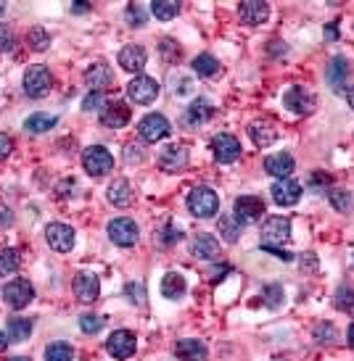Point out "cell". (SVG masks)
<instances>
[{
	"label": "cell",
	"instance_id": "1",
	"mask_svg": "<svg viewBox=\"0 0 354 361\" xmlns=\"http://www.w3.org/2000/svg\"><path fill=\"white\" fill-rule=\"evenodd\" d=\"M188 208L193 217L199 219H209L220 211V196L211 187H193L188 196Z\"/></svg>",
	"mask_w": 354,
	"mask_h": 361
},
{
	"label": "cell",
	"instance_id": "2",
	"mask_svg": "<svg viewBox=\"0 0 354 361\" xmlns=\"http://www.w3.org/2000/svg\"><path fill=\"white\" fill-rule=\"evenodd\" d=\"M82 166L90 177H103L114 169V156L103 148V145H90L88 151L82 154Z\"/></svg>",
	"mask_w": 354,
	"mask_h": 361
},
{
	"label": "cell",
	"instance_id": "3",
	"mask_svg": "<svg viewBox=\"0 0 354 361\" xmlns=\"http://www.w3.org/2000/svg\"><path fill=\"white\" fill-rule=\"evenodd\" d=\"M51 82H53L51 71H48L45 66L34 64L29 66L27 74H24V93H27L29 98H43V95H48V90H51Z\"/></svg>",
	"mask_w": 354,
	"mask_h": 361
},
{
	"label": "cell",
	"instance_id": "4",
	"mask_svg": "<svg viewBox=\"0 0 354 361\" xmlns=\"http://www.w3.org/2000/svg\"><path fill=\"white\" fill-rule=\"evenodd\" d=\"M34 298V287L27 280H11V282L3 287V301L11 308L22 311L24 306H29Z\"/></svg>",
	"mask_w": 354,
	"mask_h": 361
},
{
	"label": "cell",
	"instance_id": "5",
	"mask_svg": "<svg viewBox=\"0 0 354 361\" xmlns=\"http://www.w3.org/2000/svg\"><path fill=\"white\" fill-rule=\"evenodd\" d=\"M109 238H111V243H117V245H122V248H130V245L138 243L140 230H138V224H135L133 219L119 217V219L109 222Z\"/></svg>",
	"mask_w": 354,
	"mask_h": 361
},
{
	"label": "cell",
	"instance_id": "6",
	"mask_svg": "<svg viewBox=\"0 0 354 361\" xmlns=\"http://www.w3.org/2000/svg\"><path fill=\"white\" fill-rule=\"evenodd\" d=\"M159 82L151 77H135L130 85H127V95H130V100L133 103H138V106H148V103H154L156 98H159Z\"/></svg>",
	"mask_w": 354,
	"mask_h": 361
},
{
	"label": "cell",
	"instance_id": "7",
	"mask_svg": "<svg viewBox=\"0 0 354 361\" xmlns=\"http://www.w3.org/2000/svg\"><path fill=\"white\" fill-rule=\"evenodd\" d=\"M283 106L291 109L294 114H301V116H304V114H312V111L317 109V98H315L312 90L296 85V88H291L286 95H283Z\"/></svg>",
	"mask_w": 354,
	"mask_h": 361
},
{
	"label": "cell",
	"instance_id": "8",
	"mask_svg": "<svg viewBox=\"0 0 354 361\" xmlns=\"http://www.w3.org/2000/svg\"><path fill=\"white\" fill-rule=\"evenodd\" d=\"M291 240V222L286 217H267L262 224V245H280Z\"/></svg>",
	"mask_w": 354,
	"mask_h": 361
},
{
	"label": "cell",
	"instance_id": "9",
	"mask_svg": "<svg viewBox=\"0 0 354 361\" xmlns=\"http://www.w3.org/2000/svg\"><path fill=\"white\" fill-rule=\"evenodd\" d=\"M232 211H235L232 217L241 222V224H249V222H256L265 214V200L259 196H241V198H235Z\"/></svg>",
	"mask_w": 354,
	"mask_h": 361
},
{
	"label": "cell",
	"instance_id": "10",
	"mask_svg": "<svg viewBox=\"0 0 354 361\" xmlns=\"http://www.w3.org/2000/svg\"><path fill=\"white\" fill-rule=\"evenodd\" d=\"M45 240L48 245L58 253H69L74 248V230L69 224H61V222H53L45 227Z\"/></svg>",
	"mask_w": 354,
	"mask_h": 361
},
{
	"label": "cell",
	"instance_id": "11",
	"mask_svg": "<svg viewBox=\"0 0 354 361\" xmlns=\"http://www.w3.org/2000/svg\"><path fill=\"white\" fill-rule=\"evenodd\" d=\"M138 135H140V140L145 142L164 140L166 135H169V121H166L162 114H148V116H143L140 124H138Z\"/></svg>",
	"mask_w": 354,
	"mask_h": 361
},
{
	"label": "cell",
	"instance_id": "12",
	"mask_svg": "<svg viewBox=\"0 0 354 361\" xmlns=\"http://www.w3.org/2000/svg\"><path fill=\"white\" fill-rule=\"evenodd\" d=\"M211 151H214V158H217L220 164H232V161L241 158V151H244V148H241L238 137H232V135H214Z\"/></svg>",
	"mask_w": 354,
	"mask_h": 361
},
{
	"label": "cell",
	"instance_id": "13",
	"mask_svg": "<svg viewBox=\"0 0 354 361\" xmlns=\"http://www.w3.org/2000/svg\"><path fill=\"white\" fill-rule=\"evenodd\" d=\"M135 335L130 329H117L111 332L109 340H106V350H109L114 359H130L135 353Z\"/></svg>",
	"mask_w": 354,
	"mask_h": 361
},
{
	"label": "cell",
	"instance_id": "14",
	"mask_svg": "<svg viewBox=\"0 0 354 361\" xmlns=\"http://www.w3.org/2000/svg\"><path fill=\"white\" fill-rule=\"evenodd\" d=\"M159 166L169 172V175H175V172H183L185 166H188V151L183 148V145H166L159 151Z\"/></svg>",
	"mask_w": 354,
	"mask_h": 361
},
{
	"label": "cell",
	"instance_id": "15",
	"mask_svg": "<svg viewBox=\"0 0 354 361\" xmlns=\"http://www.w3.org/2000/svg\"><path fill=\"white\" fill-rule=\"evenodd\" d=\"M127 121H130V109L122 100H111L106 103V109H100V124L109 130H122Z\"/></svg>",
	"mask_w": 354,
	"mask_h": 361
},
{
	"label": "cell",
	"instance_id": "16",
	"mask_svg": "<svg viewBox=\"0 0 354 361\" xmlns=\"http://www.w3.org/2000/svg\"><path fill=\"white\" fill-rule=\"evenodd\" d=\"M100 293V280L93 272H79L74 277V296L82 301V304H93Z\"/></svg>",
	"mask_w": 354,
	"mask_h": 361
},
{
	"label": "cell",
	"instance_id": "17",
	"mask_svg": "<svg viewBox=\"0 0 354 361\" xmlns=\"http://www.w3.org/2000/svg\"><path fill=\"white\" fill-rule=\"evenodd\" d=\"M270 193L277 206H296L301 198V185L291 182V179H277L275 185L270 187Z\"/></svg>",
	"mask_w": 354,
	"mask_h": 361
},
{
	"label": "cell",
	"instance_id": "18",
	"mask_svg": "<svg viewBox=\"0 0 354 361\" xmlns=\"http://www.w3.org/2000/svg\"><path fill=\"white\" fill-rule=\"evenodd\" d=\"M190 256H196V259H220V243L214 235H206V232H201L196 235L193 240H190Z\"/></svg>",
	"mask_w": 354,
	"mask_h": 361
},
{
	"label": "cell",
	"instance_id": "19",
	"mask_svg": "<svg viewBox=\"0 0 354 361\" xmlns=\"http://www.w3.org/2000/svg\"><path fill=\"white\" fill-rule=\"evenodd\" d=\"M249 135H251L256 148H270L277 140V130L270 119H254L249 124Z\"/></svg>",
	"mask_w": 354,
	"mask_h": 361
},
{
	"label": "cell",
	"instance_id": "20",
	"mask_svg": "<svg viewBox=\"0 0 354 361\" xmlns=\"http://www.w3.org/2000/svg\"><path fill=\"white\" fill-rule=\"evenodd\" d=\"M145 61H148V55H145V48L143 45H124L122 50H119V66H122L124 71H143Z\"/></svg>",
	"mask_w": 354,
	"mask_h": 361
},
{
	"label": "cell",
	"instance_id": "21",
	"mask_svg": "<svg viewBox=\"0 0 354 361\" xmlns=\"http://www.w3.org/2000/svg\"><path fill=\"white\" fill-rule=\"evenodd\" d=\"M85 82H88V88H93V93H100L114 82V71L106 64H93L85 71Z\"/></svg>",
	"mask_w": 354,
	"mask_h": 361
},
{
	"label": "cell",
	"instance_id": "22",
	"mask_svg": "<svg viewBox=\"0 0 354 361\" xmlns=\"http://www.w3.org/2000/svg\"><path fill=\"white\" fill-rule=\"evenodd\" d=\"M238 13H241L244 24L256 27V24H262L267 16H270V6H267V3H262V0H246V3H241Z\"/></svg>",
	"mask_w": 354,
	"mask_h": 361
},
{
	"label": "cell",
	"instance_id": "23",
	"mask_svg": "<svg viewBox=\"0 0 354 361\" xmlns=\"http://www.w3.org/2000/svg\"><path fill=\"white\" fill-rule=\"evenodd\" d=\"M265 172L267 175L277 177V179H288L294 172V158L288 154H273L265 158Z\"/></svg>",
	"mask_w": 354,
	"mask_h": 361
},
{
	"label": "cell",
	"instance_id": "24",
	"mask_svg": "<svg viewBox=\"0 0 354 361\" xmlns=\"http://www.w3.org/2000/svg\"><path fill=\"white\" fill-rule=\"evenodd\" d=\"M175 356L180 361H206V346L201 340H180L175 346Z\"/></svg>",
	"mask_w": 354,
	"mask_h": 361
},
{
	"label": "cell",
	"instance_id": "25",
	"mask_svg": "<svg viewBox=\"0 0 354 361\" xmlns=\"http://www.w3.org/2000/svg\"><path fill=\"white\" fill-rule=\"evenodd\" d=\"M346 77H349V64H346L343 55H336L331 61V66H328V71H325V79H328V85L336 93H341L343 85H346Z\"/></svg>",
	"mask_w": 354,
	"mask_h": 361
},
{
	"label": "cell",
	"instance_id": "26",
	"mask_svg": "<svg viewBox=\"0 0 354 361\" xmlns=\"http://www.w3.org/2000/svg\"><path fill=\"white\" fill-rule=\"evenodd\" d=\"M211 111L214 109H211L209 100H204V98L193 100L188 106V111H185V116H183V124H185V127H199V124H204V121L209 119Z\"/></svg>",
	"mask_w": 354,
	"mask_h": 361
},
{
	"label": "cell",
	"instance_id": "27",
	"mask_svg": "<svg viewBox=\"0 0 354 361\" xmlns=\"http://www.w3.org/2000/svg\"><path fill=\"white\" fill-rule=\"evenodd\" d=\"M106 198H109V203H114V206H130L133 203V187H130V182L127 179H114L109 185V190H106Z\"/></svg>",
	"mask_w": 354,
	"mask_h": 361
},
{
	"label": "cell",
	"instance_id": "28",
	"mask_svg": "<svg viewBox=\"0 0 354 361\" xmlns=\"http://www.w3.org/2000/svg\"><path fill=\"white\" fill-rule=\"evenodd\" d=\"M185 290H188V285H185V277L177 272H169L164 274V280H162V296L169 298V301H177V298L185 296Z\"/></svg>",
	"mask_w": 354,
	"mask_h": 361
},
{
	"label": "cell",
	"instance_id": "29",
	"mask_svg": "<svg viewBox=\"0 0 354 361\" xmlns=\"http://www.w3.org/2000/svg\"><path fill=\"white\" fill-rule=\"evenodd\" d=\"M55 124H58V119L53 114H32V116L24 119V130L32 132V135H43V132L53 130Z\"/></svg>",
	"mask_w": 354,
	"mask_h": 361
},
{
	"label": "cell",
	"instance_id": "30",
	"mask_svg": "<svg viewBox=\"0 0 354 361\" xmlns=\"http://www.w3.org/2000/svg\"><path fill=\"white\" fill-rule=\"evenodd\" d=\"M217 230L225 238V243H235L241 238V232H244V224L235 219L232 214H222L220 222H217Z\"/></svg>",
	"mask_w": 354,
	"mask_h": 361
},
{
	"label": "cell",
	"instance_id": "31",
	"mask_svg": "<svg viewBox=\"0 0 354 361\" xmlns=\"http://www.w3.org/2000/svg\"><path fill=\"white\" fill-rule=\"evenodd\" d=\"M32 335V322L24 317H11L8 319V340L11 343H24Z\"/></svg>",
	"mask_w": 354,
	"mask_h": 361
},
{
	"label": "cell",
	"instance_id": "32",
	"mask_svg": "<svg viewBox=\"0 0 354 361\" xmlns=\"http://www.w3.org/2000/svg\"><path fill=\"white\" fill-rule=\"evenodd\" d=\"M220 61L214 58L211 53H201L193 58V71L199 74V77H214V74H220Z\"/></svg>",
	"mask_w": 354,
	"mask_h": 361
},
{
	"label": "cell",
	"instance_id": "33",
	"mask_svg": "<svg viewBox=\"0 0 354 361\" xmlns=\"http://www.w3.org/2000/svg\"><path fill=\"white\" fill-rule=\"evenodd\" d=\"M151 13L156 19H162V22H169V19H175L180 13V3H175V0H154L151 3Z\"/></svg>",
	"mask_w": 354,
	"mask_h": 361
},
{
	"label": "cell",
	"instance_id": "34",
	"mask_svg": "<svg viewBox=\"0 0 354 361\" xmlns=\"http://www.w3.org/2000/svg\"><path fill=\"white\" fill-rule=\"evenodd\" d=\"M72 359H74V348L69 343H64V340L51 343L45 348V361H72Z\"/></svg>",
	"mask_w": 354,
	"mask_h": 361
},
{
	"label": "cell",
	"instance_id": "35",
	"mask_svg": "<svg viewBox=\"0 0 354 361\" xmlns=\"http://www.w3.org/2000/svg\"><path fill=\"white\" fill-rule=\"evenodd\" d=\"M328 200H331V206L336 208V211H341V214H349V211H354L352 193H346V190H341V187L331 190V193H328Z\"/></svg>",
	"mask_w": 354,
	"mask_h": 361
},
{
	"label": "cell",
	"instance_id": "36",
	"mask_svg": "<svg viewBox=\"0 0 354 361\" xmlns=\"http://www.w3.org/2000/svg\"><path fill=\"white\" fill-rule=\"evenodd\" d=\"M19 266H22V259H19V253L8 248V251H0V274L3 277H8V274H16L19 272Z\"/></svg>",
	"mask_w": 354,
	"mask_h": 361
},
{
	"label": "cell",
	"instance_id": "37",
	"mask_svg": "<svg viewBox=\"0 0 354 361\" xmlns=\"http://www.w3.org/2000/svg\"><path fill=\"white\" fill-rule=\"evenodd\" d=\"M27 43L32 45L34 50H45V48L51 45V34L45 32L43 27H34V29H29V34H27Z\"/></svg>",
	"mask_w": 354,
	"mask_h": 361
},
{
	"label": "cell",
	"instance_id": "38",
	"mask_svg": "<svg viewBox=\"0 0 354 361\" xmlns=\"http://www.w3.org/2000/svg\"><path fill=\"white\" fill-rule=\"evenodd\" d=\"M79 327H82V332H88V335H96L103 327V317H98V314H82L79 317Z\"/></svg>",
	"mask_w": 354,
	"mask_h": 361
},
{
	"label": "cell",
	"instance_id": "39",
	"mask_svg": "<svg viewBox=\"0 0 354 361\" xmlns=\"http://www.w3.org/2000/svg\"><path fill=\"white\" fill-rule=\"evenodd\" d=\"M336 306L339 308H352L354 306V287L352 285H341L336 290Z\"/></svg>",
	"mask_w": 354,
	"mask_h": 361
},
{
	"label": "cell",
	"instance_id": "40",
	"mask_svg": "<svg viewBox=\"0 0 354 361\" xmlns=\"http://www.w3.org/2000/svg\"><path fill=\"white\" fill-rule=\"evenodd\" d=\"M315 338L320 340V343H333V340H336V327L328 325V322H320V325L315 327Z\"/></svg>",
	"mask_w": 354,
	"mask_h": 361
},
{
	"label": "cell",
	"instance_id": "41",
	"mask_svg": "<svg viewBox=\"0 0 354 361\" xmlns=\"http://www.w3.org/2000/svg\"><path fill=\"white\" fill-rule=\"evenodd\" d=\"M124 16H127V22L133 24V27H143L145 24V11L140 8V6H127Z\"/></svg>",
	"mask_w": 354,
	"mask_h": 361
},
{
	"label": "cell",
	"instance_id": "42",
	"mask_svg": "<svg viewBox=\"0 0 354 361\" xmlns=\"http://www.w3.org/2000/svg\"><path fill=\"white\" fill-rule=\"evenodd\" d=\"M13 45H16V40H13L11 29L0 24V53H11V50H13Z\"/></svg>",
	"mask_w": 354,
	"mask_h": 361
},
{
	"label": "cell",
	"instance_id": "43",
	"mask_svg": "<svg viewBox=\"0 0 354 361\" xmlns=\"http://www.w3.org/2000/svg\"><path fill=\"white\" fill-rule=\"evenodd\" d=\"M180 238H183V235H180L177 227H164V230L159 232V243H162V245H172V243L180 240Z\"/></svg>",
	"mask_w": 354,
	"mask_h": 361
},
{
	"label": "cell",
	"instance_id": "44",
	"mask_svg": "<svg viewBox=\"0 0 354 361\" xmlns=\"http://www.w3.org/2000/svg\"><path fill=\"white\" fill-rule=\"evenodd\" d=\"M124 158L130 161V164H140L143 161V148L140 145H127V151H124Z\"/></svg>",
	"mask_w": 354,
	"mask_h": 361
},
{
	"label": "cell",
	"instance_id": "45",
	"mask_svg": "<svg viewBox=\"0 0 354 361\" xmlns=\"http://www.w3.org/2000/svg\"><path fill=\"white\" fill-rule=\"evenodd\" d=\"M100 103H103V95H100V93H88V95H85V100H82V109L96 111Z\"/></svg>",
	"mask_w": 354,
	"mask_h": 361
},
{
	"label": "cell",
	"instance_id": "46",
	"mask_svg": "<svg viewBox=\"0 0 354 361\" xmlns=\"http://www.w3.org/2000/svg\"><path fill=\"white\" fill-rule=\"evenodd\" d=\"M11 151H13V140L8 137V135H3V132H0V161H3V158H8Z\"/></svg>",
	"mask_w": 354,
	"mask_h": 361
},
{
	"label": "cell",
	"instance_id": "47",
	"mask_svg": "<svg viewBox=\"0 0 354 361\" xmlns=\"http://www.w3.org/2000/svg\"><path fill=\"white\" fill-rule=\"evenodd\" d=\"M262 251L273 253L275 259H283V261H291V259H294V256H291L286 248H280V245H262Z\"/></svg>",
	"mask_w": 354,
	"mask_h": 361
},
{
	"label": "cell",
	"instance_id": "48",
	"mask_svg": "<svg viewBox=\"0 0 354 361\" xmlns=\"http://www.w3.org/2000/svg\"><path fill=\"white\" fill-rule=\"evenodd\" d=\"M11 224H13V211L0 203V230H6V227H11Z\"/></svg>",
	"mask_w": 354,
	"mask_h": 361
},
{
	"label": "cell",
	"instance_id": "49",
	"mask_svg": "<svg viewBox=\"0 0 354 361\" xmlns=\"http://www.w3.org/2000/svg\"><path fill=\"white\" fill-rule=\"evenodd\" d=\"M267 306H277L280 304V296H283V290L280 287H267Z\"/></svg>",
	"mask_w": 354,
	"mask_h": 361
},
{
	"label": "cell",
	"instance_id": "50",
	"mask_svg": "<svg viewBox=\"0 0 354 361\" xmlns=\"http://www.w3.org/2000/svg\"><path fill=\"white\" fill-rule=\"evenodd\" d=\"M127 296H133L130 298V301H135V304H140V301H143V290H140V287H135V285H127Z\"/></svg>",
	"mask_w": 354,
	"mask_h": 361
},
{
	"label": "cell",
	"instance_id": "51",
	"mask_svg": "<svg viewBox=\"0 0 354 361\" xmlns=\"http://www.w3.org/2000/svg\"><path fill=\"white\" fill-rule=\"evenodd\" d=\"M11 340H8V335L6 332H0V350H6V346H8Z\"/></svg>",
	"mask_w": 354,
	"mask_h": 361
},
{
	"label": "cell",
	"instance_id": "52",
	"mask_svg": "<svg viewBox=\"0 0 354 361\" xmlns=\"http://www.w3.org/2000/svg\"><path fill=\"white\" fill-rule=\"evenodd\" d=\"M336 24H331V27H328V40H336Z\"/></svg>",
	"mask_w": 354,
	"mask_h": 361
},
{
	"label": "cell",
	"instance_id": "53",
	"mask_svg": "<svg viewBox=\"0 0 354 361\" xmlns=\"http://www.w3.org/2000/svg\"><path fill=\"white\" fill-rule=\"evenodd\" d=\"M346 100H349V106L354 109V88H349V93H346Z\"/></svg>",
	"mask_w": 354,
	"mask_h": 361
},
{
	"label": "cell",
	"instance_id": "54",
	"mask_svg": "<svg viewBox=\"0 0 354 361\" xmlns=\"http://www.w3.org/2000/svg\"><path fill=\"white\" fill-rule=\"evenodd\" d=\"M349 346L354 348V322H352V327H349Z\"/></svg>",
	"mask_w": 354,
	"mask_h": 361
},
{
	"label": "cell",
	"instance_id": "55",
	"mask_svg": "<svg viewBox=\"0 0 354 361\" xmlns=\"http://www.w3.org/2000/svg\"><path fill=\"white\" fill-rule=\"evenodd\" d=\"M74 11H77V13L88 11V6H85V3H77V6H74Z\"/></svg>",
	"mask_w": 354,
	"mask_h": 361
},
{
	"label": "cell",
	"instance_id": "56",
	"mask_svg": "<svg viewBox=\"0 0 354 361\" xmlns=\"http://www.w3.org/2000/svg\"><path fill=\"white\" fill-rule=\"evenodd\" d=\"M11 361H29L27 356H16V359H11Z\"/></svg>",
	"mask_w": 354,
	"mask_h": 361
},
{
	"label": "cell",
	"instance_id": "57",
	"mask_svg": "<svg viewBox=\"0 0 354 361\" xmlns=\"http://www.w3.org/2000/svg\"><path fill=\"white\" fill-rule=\"evenodd\" d=\"M3 13H6V6H3V3H0V16H3Z\"/></svg>",
	"mask_w": 354,
	"mask_h": 361
}]
</instances>
